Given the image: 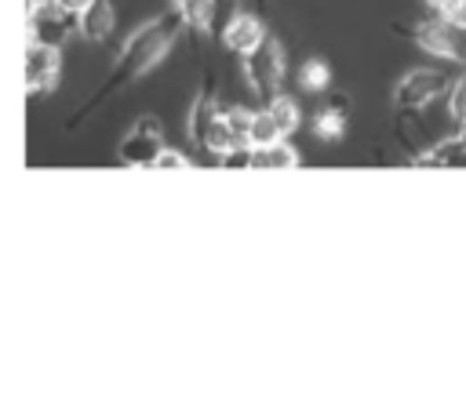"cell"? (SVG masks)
<instances>
[{"instance_id":"16","label":"cell","mask_w":466,"mask_h":407,"mask_svg":"<svg viewBox=\"0 0 466 407\" xmlns=\"http://www.w3.org/2000/svg\"><path fill=\"white\" fill-rule=\"evenodd\" d=\"M215 113H218V109H215L211 102H204V98L193 105V113H189V134H193L197 142L204 138V131H208V124L215 120Z\"/></svg>"},{"instance_id":"18","label":"cell","mask_w":466,"mask_h":407,"mask_svg":"<svg viewBox=\"0 0 466 407\" xmlns=\"http://www.w3.org/2000/svg\"><path fill=\"white\" fill-rule=\"evenodd\" d=\"M433 11H437V18H448V22H462V15H466V0H426Z\"/></svg>"},{"instance_id":"19","label":"cell","mask_w":466,"mask_h":407,"mask_svg":"<svg viewBox=\"0 0 466 407\" xmlns=\"http://www.w3.org/2000/svg\"><path fill=\"white\" fill-rule=\"evenodd\" d=\"M153 167H189V160H186L182 153H171V149H160V153H157V160H153Z\"/></svg>"},{"instance_id":"17","label":"cell","mask_w":466,"mask_h":407,"mask_svg":"<svg viewBox=\"0 0 466 407\" xmlns=\"http://www.w3.org/2000/svg\"><path fill=\"white\" fill-rule=\"evenodd\" d=\"M178 11L189 25H208L211 11H215V0H186V4H178Z\"/></svg>"},{"instance_id":"7","label":"cell","mask_w":466,"mask_h":407,"mask_svg":"<svg viewBox=\"0 0 466 407\" xmlns=\"http://www.w3.org/2000/svg\"><path fill=\"white\" fill-rule=\"evenodd\" d=\"M419 167H466V127L455 131L451 138L430 145L422 156H415Z\"/></svg>"},{"instance_id":"14","label":"cell","mask_w":466,"mask_h":407,"mask_svg":"<svg viewBox=\"0 0 466 407\" xmlns=\"http://www.w3.org/2000/svg\"><path fill=\"white\" fill-rule=\"evenodd\" d=\"M299 84H302L306 91H324V87L331 84V69H328L320 58H309V62H302V69H299Z\"/></svg>"},{"instance_id":"9","label":"cell","mask_w":466,"mask_h":407,"mask_svg":"<svg viewBox=\"0 0 466 407\" xmlns=\"http://www.w3.org/2000/svg\"><path fill=\"white\" fill-rule=\"evenodd\" d=\"M76 18H80V33H84L87 40H106L109 29H113V22H116L109 0H91Z\"/></svg>"},{"instance_id":"6","label":"cell","mask_w":466,"mask_h":407,"mask_svg":"<svg viewBox=\"0 0 466 407\" xmlns=\"http://www.w3.org/2000/svg\"><path fill=\"white\" fill-rule=\"evenodd\" d=\"M222 40H226V47H229V51L251 55V51L266 40V29H262V22H258V18H251V15H237V18H229V22H226Z\"/></svg>"},{"instance_id":"20","label":"cell","mask_w":466,"mask_h":407,"mask_svg":"<svg viewBox=\"0 0 466 407\" xmlns=\"http://www.w3.org/2000/svg\"><path fill=\"white\" fill-rule=\"evenodd\" d=\"M87 4H91V0H55V7L66 11V15H80Z\"/></svg>"},{"instance_id":"2","label":"cell","mask_w":466,"mask_h":407,"mask_svg":"<svg viewBox=\"0 0 466 407\" xmlns=\"http://www.w3.org/2000/svg\"><path fill=\"white\" fill-rule=\"evenodd\" d=\"M167 44H171V25H167V22L142 25V29L127 40V47H124V62H127V69H131V73H146V69H153V65L164 58Z\"/></svg>"},{"instance_id":"4","label":"cell","mask_w":466,"mask_h":407,"mask_svg":"<svg viewBox=\"0 0 466 407\" xmlns=\"http://www.w3.org/2000/svg\"><path fill=\"white\" fill-rule=\"evenodd\" d=\"M160 149H164L160 124H157V120H142V124L120 142V164H127V167H153V160H157Z\"/></svg>"},{"instance_id":"8","label":"cell","mask_w":466,"mask_h":407,"mask_svg":"<svg viewBox=\"0 0 466 407\" xmlns=\"http://www.w3.org/2000/svg\"><path fill=\"white\" fill-rule=\"evenodd\" d=\"M66 11H58L55 4L51 7H40V11H29V22H33V44H47V47H58L66 40Z\"/></svg>"},{"instance_id":"15","label":"cell","mask_w":466,"mask_h":407,"mask_svg":"<svg viewBox=\"0 0 466 407\" xmlns=\"http://www.w3.org/2000/svg\"><path fill=\"white\" fill-rule=\"evenodd\" d=\"M448 116H451V124L459 131L466 127V73L448 87Z\"/></svg>"},{"instance_id":"5","label":"cell","mask_w":466,"mask_h":407,"mask_svg":"<svg viewBox=\"0 0 466 407\" xmlns=\"http://www.w3.org/2000/svg\"><path fill=\"white\" fill-rule=\"evenodd\" d=\"M55 80H58V47L33 44L25 51V84L33 91H47Z\"/></svg>"},{"instance_id":"21","label":"cell","mask_w":466,"mask_h":407,"mask_svg":"<svg viewBox=\"0 0 466 407\" xmlns=\"http://www.w3.org/2000/svg\"><path fill=\"white\" fill-rule=\"evenodd\" d=\"M175 4H186V0H175Z\"/></svg>"},{"instance_id":"3","label":"cell","mask_w":466,"mask_h":407,"mask_svg":"<svg viewBox=\"0 0 466 407\" xmlns=\"http://www.w3.org/2000/svg\"><path fill=\"white\" fill-rule=\"evenodd\" d=\"M280 73H284L280 47H277L273 40H262V44L248 55V84L255 87V94H258L262 102H273V98H277Z\"/></svg>"},{"instance_id":"11","label":"cell","mask_w":466,"mask_h":407,"mask_svg":"<svg viewBox=\"0 0 466 407\" xmlns=\"http://www.w3.org/2000/svg\"><path fill=\"white\" fill-rule=\"evenodd\" d=\"M277 138H284V134H280L277 120L269 116V109L251 113V124H248V145H269V142H277Z\"/></svg>"},{"instance_id":"12","label":"cell","mask_w":466,"mask_h":407,"mask_svg":"<svg viewBox=\"0 0 466 407\" xmlns=\"http://www.w3.org/2000/svg\"><path fill=\"white\" fill-rule=\"evenodd\" d=\"M313 131H317V138H324V142H339V138L346 134V116H342V109H335V105L320 109L317 120H313Z\"/></svg>"},{"instance_id":"10","label":"cell","mask_w":466,"mask_h":407,"mask_svg":"<svg viewBox=\"0 0 466 407\" xmlns=\"http://www.w3.org/2000/svg\"><path fill=\"white\" fill-rule=\"evenodd\" d=\"M295 164H299V153L284 138L269 145H251V167H295Z\"/></svg>"},{"instance_id":"13","label":"cell","mask_w":466,"mask_h":407,"mask_svg":"<svg viewBox=\"0 0 466 407\" xmlns=\"http://www.w3.org/2000/svg\"><path fill=\"white\" fill-rule=\"evenodd\" d=\"M269 116L277 120V127H280V134H291L295 127H299V105L291 102V98H284V94H277L269 105Z\"/></svg>"},{"instance_id":"1","label":"cell","mask_w":466,"mask_h":407,"mask_svg":"<svg viewBox=\"0 0 466 407\" xmlns=\"http://www.w3.org/2000/svg\"><path fill=\"white\" fill-rule=\"evenodd\" d=\"M444 91H448V73H441V69H411L393 87V105L400 113H415V109H426Z\"/></svg>"}]
</instances>
